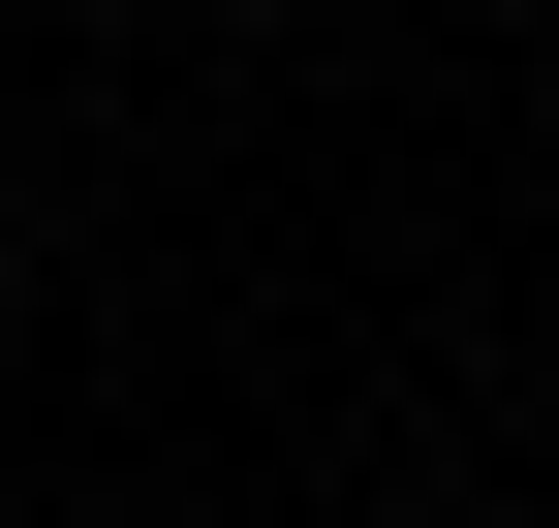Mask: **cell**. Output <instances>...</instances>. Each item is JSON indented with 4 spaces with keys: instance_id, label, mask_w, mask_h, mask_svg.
<instances>
[{
    "instance_id": "cell-1",
    "label": "cell",
    "mask_w": 559,
    "mask_h": 528,
    "mask_svg": "<svg viewBox=\"0 0 559 528\" xmlns=\"http://www.w3.org/2000/svg\"><path fill=\"white\" fill-rule=\"evenodd\" d=\"M0 343H32V218H0Z\"/></svg>"
},
{
    "instance_id": "cell-2",
    "label": "cell",
    "mask_w": 559,
    "mask_h": 528,
    "mask_svg": "<svg viewBox=\"0 0 559 528\" xmlns=\"http://www.w3.org/2000/svg\"><path fill=\"white\" fill-rule=\"evenodd\" d=\"M0 528H32V467H0Z\"/></svg>"
},
{
    "instance_id": "cell-3",
    "label": "cell",
    "mask_w": 559,
    "mask_h": 528,
    "mask_svg": "<svg viewBox=\"0 0 559 528\" xmlns=\"http://www.w3.org/2000/svg\"><path fill=\"white\" fill-rule=\"evenodd\" d=\"M32 32H62V0H32Z\"/></svg>"
}]
</instances>
